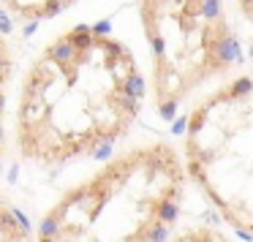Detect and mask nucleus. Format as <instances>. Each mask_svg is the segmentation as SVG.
<instances>
[{
    "instance_id": "4",
    "label": "nucleus",
    "mask_w": 253,
    "mask_h": 242,
    "mask_svg": "<svg viewBox=\"0 0 253 242\" xmlns=\"http://www.w3.org/2000/svg\"><path fill=\"white\" fill-rule=\"evenodd\" d=\"M139 19L153 57L155 106L164 117L240 63L223 0H139Z\"/></svg>"
},
{
    "instance_id": "7",
    "label": "nucleus",
    "mask_w": 253,
    "mask_h": 242,
    "mask_svg": "<svg viewBox=\"0 0 253 242\" xmlns=\"http://www.w3.org/2000/svg\"><path fill=\"white\" fill-rule=\"evenodd\" d=\"M11 71H14V60H11V49H8L6 39L0 33V158H3V144H6V131H3V112H6V90L11 82Z\"/></svg>"
},
{
    "instance_id": "2",
    "label": "nucleus",
    "mask_w": 253,
    "mask_h": 242,
    "mask_svg": "<svg viewBox=\"0 0 253 242\" xmlns=\"http://www.w3.org/2000/svg\"><path fill=\"white\" fill-rule=\"evenodd\" d=\"M185 196V171L164 142L131 147L68 188L36 242H164Z\"/></svg>"
},
{
    "instance_id": "3",
    "label": "nucleus",
    "mask_w": 253,
    "mask_h": 242,
    "mask_svg": "<svg viewBox=\"0 0 253 242\" xmlns=\"http://www.w3.org/2000/svg\"><path fill=\"white\" fill-rule=\"evenodd\" d=\"M182 171L220 218L248 240L253 231V87L223 82L188 115Z\"/></svg>"
},
{
    "instance_id": "6",
    "label": "nucleus",
    "mask_w": 253,
    "mask_h": 242,
    "mask_svg": "<svg viewBox=\"0 0 253 242\" xmlns=\"http://www.w3.org/2000/svg\"><path fill=\"white\" fill-rule=\"evenodd\" d=\"M0 242H30L28 223L6 196H0Z\"/></svg>"
},
{
    "instance_id": "9",
    "label": "nucleus",
    "mask_w": 253,
    "mask_h": 242,
    "mask_svg": "<svg viewBox=\"0 0 253 242\" xmlns=\"http://www.w3.org/2000/svg\"><path fill=\"white\" fill-rule=\"evenodd\" d=\"M240 8L245 14V19H251V0H240Z\"/></svg>"
},
{
    "instance_id": "1",
    "label": "nucleus",
    "mask_w": 253,
    "mask_h": 242,
    "mask_svg": "<svg viewBox=\"0 0 253 242\" xmlns=\"http://www.w3.org/2000/svg\"><path fill=\"white\" fill-rule=\"evenodd\" d=\"M144 77L109 25H77L28 68L17 106L19 155L39 166L93 158L131 131Z\"/></svg>"
},
{
    "instance_id": "5",
    "label": "nucleus",
    "mask_w": 253,
    "mask_h": 242,
    "mask_svg": "<svg viewBox=\"0 0 253 242\" xmlns=\"http://www.w3.org/2000/svg\"><path fill=\"white\" fill-rule=\"evenodd\" d=\"M79 0H3V6L19 19H30V22H39V19H52L57 14H63L66 8H71Z\"/></svg>"
},
{
    "instance_id": "8",
    "label": "nucleus",
    "mask_w": 253,
    "mask_h": 242,
    "mask_svg": "<svg viewBox=\"0 0 253 242\" xmlns=\"http://www.w3.org/2000/svg\"><path fill=\"white\" fill-rule=\"evenodd\" d=\"M171 242H231V240H229V237H223L220 231L210 229V226H196V229L180 231Z\"/></svg>"
}]
</instances>
